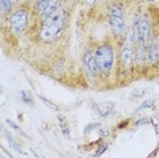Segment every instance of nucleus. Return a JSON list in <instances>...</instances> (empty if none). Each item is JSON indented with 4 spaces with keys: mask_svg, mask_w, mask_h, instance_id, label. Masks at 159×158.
I'll use <instances>...</instances> for the list:
<instances>
[{
    "mask_svg": "<svg viewBox=\"0 0 159 158\" xmlns=\"http://www.w3.org/2000/svg\"><path fill=\"white\" fill-rule=\"evenodd\" d=\"M64 25H66V11L59 10L45 21L44 26L41 27L39 35L44 40H53L64 30Z\"/></svg>",
    "mask_w": 159,
    "mask_h": 158,
    "instance_id": "f257e3e1",
    "label": "nucleus"
},
{
    "mask_svg": "<svg viewBox=\"0 0 159 158\" xmlns=\"http://www.w3.org/2000/svg\"><path fill=\"white\" fill-rule=\"evenodd\" d=\"M97 59V64L99 67V71L103 74H109L111 67H113V62H114V55H113V49L110 45L103 44L98 46L97 52L94 53Z\"/></svg>",
    "mask_w": 159,
    "mask_h": 158,
    "instance_id": "f03ea898",
    "label": "nucleus"
},
{
    "mask_svg": "<svg viewBox=\"0 0 159 158\" xmlns=\"http://www.w3.org/2000/svg\"><path fill=\"white\" fill-rule=\"evenodd\" d=\"M10 25H11V29L15 33L23 31L27 25V11H25V10L15 11L10 18Z\"/></svg>",
    "mask_w": 159,
    "mask_h": 158,
    "instance_id": "7ed1b4c3",
    "label": "nucleus"
},
{
    "mask_svg": "<svg viewBox=\"0 0 159 158\" xmlns=\"http://www.w3.org/2000/svg\"><path fill=\"white\" fill-rule=\"evenodd\" d=\"M133 42L131 38H126L124 46H122V52H121V59H122V63H124V67L125 68H129V66L132 64V60H133V48H132Z\"/></svg>",
    "mask_w": 159,
    "mask_h": 158,
    "instance_id": "20e7f679",
    "label": "nucleus"
},
{
    "mask_svg": "<svg viewBox=\"0 0 159 158\" xmlns=\"http://www.w3.org/2000/svg\"><path fill=\"white\" fill-rule=\"evenodd\" d=\"M109 25H110V29L111 31L116 34V35H124L125 33V22L124 19L120 16H109Z\"/></svg>",
    "mask_w": 159,
    "mask_h": 158,
    "instance_id": "39448f33",
    "label": "nucleus"
},
{
    "mask_svg": "<svg viewBox=\"0 0 159 158\" xmlns=\"http://www.w3.org/2000/svg\"><path fill=\"white\" fill-rule=\"evenodd\" d=\"M83 63H84V67L89 70V72H91L93 75H97L99 72V67L97 64L95 55H93L91 52H86V55L83 56Z\"/></svg>",
    "mask_w": 159,
    "mask_h": 158,
    "instance_id": "423d86ee",
    "label": "nucleus"
},
{
    "mask_svg": "<svg viewBox=\"0 0 159 158\" xmlns=\"http://www.w3.org/2000/svg\"><path fill=\"white\" fill-rule=\"evenodd\" d=\"M59 0H49L48 4H46L41 11V19H48L53 15L55 12H57V8H59Z\"/></svg>",
    "mask_w": 159,
    "mask_h": 158,
    "instance_id": "0eeeda50",
    "label": "nucleus"
},
{
    "mask_svg": "<svg viewBox=\"0 0 159 158\" xmlns=\"http://www.w3.org/2000/svg\"><path fill=\"white\" fill-rule=\"evenodd\" d=\"M147 57L151 64H155L159 62V42L158 41H154L151 42V45H148Z\"/></svg>",
    "mask_w": 159,
    "mask_h": 158,
    "instance_id": "6e6552de",
    "label": "nucleus"
},
{
    "mask_svg": "<svg viewBox=\"0 0 159 158\" xmlns=\"http://www.w3.org/2000/svg\"><path fill=\"white\" fill-rule=\"evenodd\" d=\"M109 16H120L122 18L124 16V10L120 4L117 3H113V4L109 6Z\"/></svg>",
    "mask_w": 159,
    "mask_h": 158,
    "instance_id": "1a4fd4ad",
    "label": "nucleus"
},
{
    "mask_svg": "<svg viewBox=\"0 0 159 158\" xmlns=\"http://www.w3.org/2000/svg\"><path fill=\"white\" fill-rule=\"evenodd\" d=\"M113 104H107V102H103V104H98L97 105V109L99 110V114L102 117L105 116H107V114H110L111 113V109H113Z\"/></svg>",
    "mask_w": 159,
    "mask_h": 158,
    "instance_id": "9d476101",
    "label": "nucleus"
},
{
    "mask_svg": "<svg viewBox=\"0 0 159 158\" xmlns=\"http://www.w3.org/2000/svg\"><path fill=\"white\" fill-rule=\"evenodd\" d=\"M0 7H2V14H3V15L8 14L10 11H11V8H12L11 0H2V3H0Z\"/></svg>",
    "mask_w": 159,
    "mask_h": 158,
    "instance_id": "9b49d317",
    "label": "nucleus"
},
{
    "mask_svg": "<svg viewBox=\"0 0 159 158\" xmlns=\"http://www.w3.org/2000/svg\"><path fill=\"white\" fill-rule=\"evenodd\" d=\"M4 134H6V138H7V139H8V142H10V143H11V146L14 147V149H15V150H16V151H18V153H22V150H20V147H19V146H18V145H16V142H15V141H14V139H12V136H11V135H10V132H6V131H4Z\"/></svg>",
    "mask_w": 159,
    "mask_h": 158,
    "instance_id": "f8f14e48",
    "label": "nucleus"
},
{
    "mask_svg": "<svg viewBox=\"0 0 159 158\" xmlns=\"http://www.w3.org/2000/svg\"><path fill=\"white\" fill-rule=\"evenodd\" d=\"M49 0H37L35 2V7H37V10H39V11H42V8L48 4Z\"/></svg>",
    "mask_w": 159,
    "mask_h": 158,
    "instance_id": "ddd939ff",
    "label": "nucleus"
},
{
    "mask_svg": "<svg viewBox=\"0 0 159 158\" xmlns=\"http://www.w3.org/2000/svg\"><path fill=\"white\" fill-rule=\"evenodd\" d=\"M20 95L23 97L25 102H27V104H31V101H33V98H31V97H29V94H27L26 91H22V93H20Z\"/></svg>",
    "mask_w": 159,
    "mask_h": 158,
    "instance_id": "4468645a",
    "label": "nucleus"
},
{
    "mask_svg": "<svg viewBox=\"0 0 159 158\" xmlns=\"http://www.w3.org/2000/svg\"><path fill=\"white\" fill-rule=\"evenodd\" d=\"M106 149H107V145H105V143H103V145H102V146H101V147H99V149H98V150H97L95 156H97V157H99V156H101V154H102V153H103V151H105V150H106Z\"/></svg>",
    "mask_w": 159,
    "mask_h": 158,
    "instance_id": "2eb2a0df",
    "label": "nucleus"
},
{
    "mask_svg": "<svg viewBox=\"0 0 159 158\" xmlns=\"http://www.w3.org/2000/svg\"><path fill=\"white\" fill-rule=\"evenodd\" d=\"M152 105H154V102L151 101V100H148V101H146V102H144L143 105L140 106V108H139V109H137V110H140V109H144V108H147V106H152Z\"/></svg>",
    "mask_w": 159,
    "mask_h": 158,
    "instance_id": "dca6fc26",
    "label": "nucleus"
},
{
    "mask_svg": "<svg viewBox=\"0 0 159 158\" xmlns=\"http://www.w3.org/2000/svg\"><path fill=\"white\" fill-rule=\"evenodd\" d=\"M7 123H8V125H11V127L14 128V130H20V128L18 127L16 124H14V123H12V121H7Z\"/></svg>",
    "mask_w": 159,
    "mask_h": 158,
    "instance_id": "f3484780",
    "label": "nucleus"
},
{
    "mask_svg": "<svg viewBox=\"0 0 159 158\" xmlns=\"http://www.w3.org/2000/svg\"><path fill=\"white\" fill-rule=\"evenodd\" d=\"M86 3H87L89 6H94L97 3V0H86Z\"/></svg>",
    "mask_w": 159,
    "mask_h": 158,
    "instance_id": "a211bd4d",
    "label": "nucleus"
},
{
    "mask_svg": "<svg viewBox=\"0 0 159 158\" xmlns=\"http://www.w3.org/2000/svg\"><path fill=\"white\" fill-rule=\"evenodd\" d=\"M106 135H109V130H107V131L103 130V131H102V136H106Z\"/></svg>",
    "mask_w": 159,
    "mask_h": 158,
    "instance_id": "6ab92c4d",
    "label": "nucleus"
},
{
    "mask_svg": "<svg viewBox=\"0 0 159 158\" xmlns=\"http://www.w3.org/2000/svg\"><path fill=\"white\" fill-rule=\"evenodd\" d=\"M2 158H4V157H2Z\"/></svg>",
    "mask_w": 159,
    "mask_h": 158,
    "instance_id": "aec40b11",
    "label": "nucleus"
},
{
    "mask_svg": "<svg viewBox=\"0 0 159 158\" xmlns=\"http://www.w3.org/2000/svg\"><path fill=\"white\" fill-rule=\"evenodd\" d=\"M151 2H152V0H151Z\"/></svg>",
    "mask_w": 159,
    "mask_h": 158,
    "instance_id": "412c9836",
    "label": "nucleus"
}]
</instances>
